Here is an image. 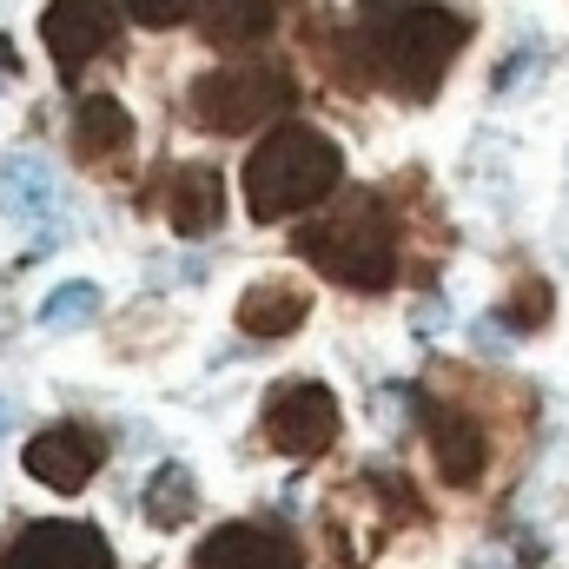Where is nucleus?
Listing matches in <instances>:
<instances>
[{"instance_id":"obj_16","label":"nucleus","mask_w":569,"mask_h":569,"mask_svg":"<svg viewBox=\"0 0 569 569\" xmlns=\"http://www.w3.org/2000/svg\"><path fill=\"white\" fill-rule=\"evenodd\" d=\"M199 517V483L186 463H159L152 483H146V523L152 530H186Z\"/></svg>"},{"instance_id":"obj_20","label":"nucleus","mask_w":569,"mask_h":569,"mask_svg":"<svg viewBox=\"0 0 569 569\" xmlns=\"http://www.w3.org/2000/svg\"><path fill=\"white\" fill-rule=\"evenodd\" d=\"M7 418H13V405H7V398H0V430H7Z\"/></svg>"},{"instance_id":"obj_4","label":"nucleus","mask_w":569,"mask_h":569,"mask_svg":"<svg viewBox=\"0 0 569 569\" xmlns=\"http://www.w3.org/2000/svg\"><path fill=\"white\" fill-rule=\"evenodd\" d=\"M291 100H298V87H291V73L272 67V60H246V67L199 73L192 93H186V107H192V120L206 133H259V127H272V120L291 113Z\"/></svg>"},{"instance_id":"obj_11","label":"nucleus","mask_w":569,"mask_h":569,"mask_svg":"<svg viewBox=\"0 0 569 569\" xmlns=\"http://www.w3.org/2000/svg\"><path fill=\"white\" fill-rule=\"evenodd\" d=\"M166 219H172L179 239L219 232V219H226V179H219V166H206V159L179 166V172L166 179Z\"/></svg>"},{"instance_id":"obj_12","label":"nucleus","mask_w":569,"mask_h":569,"mask_svg":"<svg viewBox=\"0 0 569 569\" xmlns=\"http://www.w3.org/2000/svg\"><path fill=\"white\" fill-rule=\"evenodd\" d=\"M0 212L20 226H53L60 212V179L40 152H7L0 159Z\"/></svg>"},{"instance_id":"obj_19","label":"nucleus","mask_w":569,"mask_h":569,"mask_svg":"<svg viewBox=\"0 0 569 569\" xmlns=\"http://www.w3.org/2000/svg\"><path fill=\"white\" fill-rule=\"evenodd\" d=\"M140 27H179V20H192L199 13V0H120Z\"/></svg>"},{"instance_id":"obj_3","label":"nucleus","mask_w":569,"mask_h":569,"mask_svg":"<svg viewBox=\"0 0 569 569\" xmlns=\"http://www.w3.org/2000/svg\"><path fill=\"white\" fill-rule=\"evenodd\" d=\"M338 179H345V152L325 140L318 127H291L284 120L246 159V206H252V219L272 226V219L325 206L338 192Z\"/></svg>"},{"instance_id":"obj_5","label":"nucleus","mask_w":569,"mask_h":569,"mask_svg":"<svg viewBox=\"0 0 569 569\" xmlns=\"http://www.w3.org/2000/svg\"><path fill=\"white\" fill-rule=\"evenodd\" d=\"M266 443L279 450V457H298V463H311V457H325L331 443H338V398L325 391V385H311V378H291L279 385L272 398H266Z\"/></svg>"},{"instance_id":"obj_8","label":"nucleus","mask_w":569,"mask_h":569,"mask_svg":"<svg viewBox=\"0 0 569 569\" xmlns=\"http://www.w3.org/2000/svg\"><path fill=\"white\" fill-rule=\"evenodd\" d=\"M40 40H47L53 67L73 80L87 60H100L120 40V0H53L40 13Z\"/></svg>"},{"instance_id":"obj_18","label":"nucleus","mask_w":569,"mask_h":569,"mask_svg":"<svg viewBox=\"0 0 569 569\" xmlns=\"http://www.w3.org/2000/svg\"><path fill=\"white\" fill-rule=\"evenodd\" d=\"M550 311H557L550 284H543V279H517L510 305H503V325H510V331H543V325H550Z\"/></svg>"},{"instance_id":"obj_9","label":"nucleus","mask_w":569,"mask_h":569,"mask_svg":"<svg viewBox=\"0 0 569 569\" xmlns=\"http://www.w3.org/2000/svg\"><path fill=\"white\" fill-rule=\"evenodd\" d=\"M418 418H425V443H430V457H437V477L443 483H477L483 463H490L477 418L457 411V405H443V398H418Z\"/></svg>"},{"instance_id":"obj_2","label":"nucleus","mask_w":569,"mask_h":569,"mask_svg":"<svg viewBox=\"0 0 569 569\" xmlns=\"http://www.w3.org/2000/svg\"><path fill=\"white\" fill-rule=\"evenodd\" d=\"M291 246H298V259H311L325 279L345 284V291H385L398 279V226H391L378 192H345Z\"/></svg>"},{"instance_id":"obj_17","label":"nucleus","mask_w":569,"mask_h":569,"mask_svg":"<svg viewBox=\"0 0 569 569\" xmlns=\"http://www.w3.org/2000/svg\"><path fill=\"white\" fill-rule=\"evenodd\" d=\"M93 318H100V284H87V279L47 291V305H40V325L47 331H73V325H93Z\"/></svg>"},{"instance_id":"obj_14","label":"nucleus","mask_w":569,"mask_h":569,"mask_svg":"<svg viewBox=\"0 0 569 569\" xmlns=\"http://www.w3.org/2000/svg\"><path fill=\"white\" fill-rule=\"evenodd\" d=\"M305 318H311V298L291 279H259L239 298V331L246 338H291Z\"/></svg>"},{"instance_id":"obj_13","label":"nucleus","mask_w":569,"mask_h":569,"mask_svg":"<svg viewBox=\"0 0 569 569\" xmlns=\"http://www.w3.org/2000/svg\"><path fill=\"white\" fill-rule=\"evenodd\" d=\"M73 152H80L87 166L127 159V152H133V113H127L113 93H87V100L73 107Z\"/></svg>"},{"instance_id":"obj_1","label":"nucleus","mask_w":569,"mask_h":569,"mask_svg":"<svg viewBox=\"0 0 569 569\" xmlns=\"http://www.w3.org/2000/svg\"><path fill=\"white\" fill-rule=\"evenodd\" d=\"M470 20L437 0H358V60L365 80H385L405 100H430L463 53Z\"/></svg>"},{"instance_id":"obj_7","label":"nucleus","mask_w":569,"mask_h":569,"mask_svg":"<svg viewBox=\"0 0 569 569\" xmlns=\"http://www.w3.org/2000/svg\"><path fill=\"white\" fill-rule=\"evenodd\" d=\"M0 569H113V543L93 523L47 517V523H27L0 550Z\"/></svg>"},{"instance_id":"obj_6","label":"nucleus","mask_w":569,"mask_h":569,"mask_svg":"<svg viewBox=\"0 0 569 569\" xmlns=\"http://www.w3.org/2000/svg\"><path fill=\"white\" fill-rule=\"evenodd\" d=\"M20 463H27V477L33 483H47V490H60V497H73V490H87L93 477H100V463H107V437L93 425H47L27 437V450H20Z\"/></svg>"},{"instance_id":"obj_10","label":"nucleus","mask_w":569,"mask_h":569,"mask_svg":"<svg viewBox=\"0 0 569 569\" xmlns=\"http://www.w3.org/2000/svg\"><path fill=\"white\" fill-rule=\"evenodd\" d=\"M192 569H305V557L279 523H226L199 543Z\"/></svg>"},{"instance_id":"obj_15","label":"nucleus","mask_w":569,"mask_h":569,"mask_svg":"<svg viewBox=\"0 0 569 569\" xmlns=\"http://www.w3.org/2000/svg\"><path fill=\"white\" fill-rule=\"evenodd\" d=\"M279 20V0H199V27L212 47L239 53V47H259Z\"/></svg>"}]
</instances>
